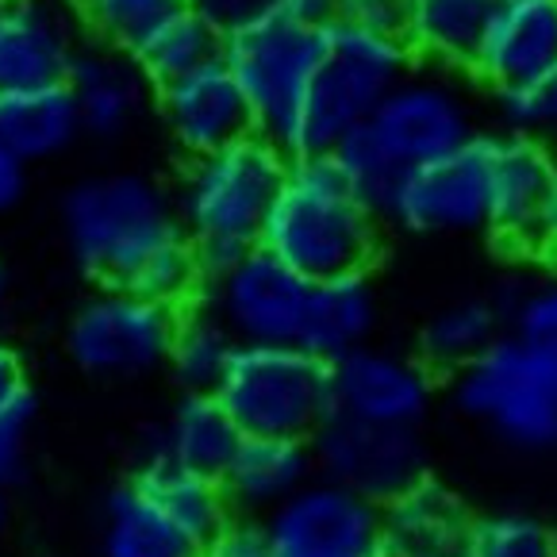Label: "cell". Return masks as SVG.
Masks as SVG:
<instances>
[{
	"label": "cell",
	"mask_w": 557,
	"mask_h": 557,
	"mask_svg": "<svg viewBox=\"0 0 557 557\" xmlns=\"http://www.w3.org/2000/svg\"><path fill=\"white\" fill-rule=\"evenodd\" d=\"M476 135V100L469 85L450 70L411 66L373 115L331 150V162L381 215L408 173L454 154Z\"/></svg>",
	"instance_id": "1"
},
{
	"label": "cell",
	"mask_w": 557,
	"mask_h": 557,
	"mask_svg": "<svg viewBox=\"0 0 557 557\" xmlns=\"http://www.w3.org/2000/svg\"><path fill=\"white\" fill-rule=\"evenodd\" d=\"M66 250L85 277L104 288H132L185 243L177 205L154 177L112 170L82 177L62 200Z\"/></svg>",
	"instance_id": "2"
},
{
	"label": "cell",
	"mask_w": 557,
	"mask_h": 557,
	"mask_svg": "<svg viewBox=\"0 0 557 557\" xmlns=\"http://www.w3.org/2000/svg\"><path fill=\"white\" fill-rule=\"evenodd\" d=\"M381 243V215L327 158H288L258 246L304 281L366 273Z\"/></svg>",
	"instance_id": "3"
},
{
	"label": "cell",
	"mask_w": 557,
	"mask_h": 557,
	"mask_svg": "<svg viewBox=\"0 0 557 557\" xmlns=\"http://www.w3.org/2000/svg\"><path fill=\"white\" fill-rule=\"evenodd\" d=\"M285 170V150L255 132L189 162L173 205L205 277L258 246Z\"/></svg>",
	"instance_id": "4"
},
{
	"label": "cell",
	"mask_w": 557,
	"mask_h": 557,
	"mask_svg": "<svg viewBox=\"0 0 557 557\" xmlns=\"http://www.w3.org/2000/svg\"><path fill=\"white\" fill-rule=\"evenodd\" d=\"M411 58L396 35L327 24L285 139L288 158H327L404 82Z\"/></svg>",
	"instance_id": "5"
},
{
	"label": "cell",
	"mask_w": 557,
	"mask_h": 557,
	"mask_svg": "<svg viewBox=\"0 0 557 557\" xmlns=\"http://www.w3.org/2000/svg\"><path fill=\"white\" fill-rule=\"evenodd\" d=\"M450 400L508 450H557V346L500 331L450 377Z\"/></svg>",
	"instance_id": "6"
},
{
	"label": "cell",
	"mask_w": 557,
	"mask_h": 557,
	"mask_svg": "<svg viewBox=\"0 0 557 557\" xmlns=\"http://www.w3.org/2000/svg\"><path fill=\"white\" fill-rule=\"evenodd\" d=\"M212 396L223 404L243 438H304L308 443L323 419L335 411L331 366L300 350L296 343L238 346Z\"/></svg>",
	"instance_id": "7"
},
{
	"label": "cell",
	"mask_w": 557,
	"mask_h": 557,
	"mask_svg": "<svg viewBox=\"0 0 557 557\" xmlns=\"http://www.w3.org/2000/svg\"><path fill=\"white\" fill-rule=\"evenodd\" d=\"M315 47H320V32L281 20L273 12L246 20L220 42V62L235 77L250 108V127L262 139L277 143L281 150H285L304 85L312 74Z\"/></svg>",
	"instance_id": "8"
},
{
	"label": "cell",
	"mask_w": 557,
	"mask_h": 557,
	"mask_svg": "<svg viewBox=\"0 0 557 557\" xmlns=\"http://www.w3.org/2000/svg\"><path fill=\"white\" fill-rule=\"evenodd\" d=\"M177 308L132 288H100L77 308L66 331V350L85 373L132 381L165 366Z\"/></svg>",
	"instance_id": "9"
},
{
	"label": "cell",
	"mask_w": 557,
	"mask_h": 557,
	"mask_svg": "<svg viewBox=\"0 0 557 557\" xmlns=\"http://www.w3.org/2000/svg\"><path fill=\"white\" fill-rule=\"evenodd\" d=\"M315 476L358 492L381 508L426 476L431 450L419 426H377L331 411L312 438Z\"/></svg>",
	"instance_id": "10"
},
{
	"label": "cell",
	"mask_w": 557,
	"mask_h": 557,
	"mask_svg": "<svg viewBox=\"0 0 557 557\" xmlns=\"http://www.w3.org/2000/svg\"><path fill=\"white\" fill-rule=\"evenodd\" d=\"M308 288L312 281L255 246L231 265L208 273L200 293L238 346H281L300 335Z\"/></svg>",
	"instance_id": "11"
},
{
	"label": "cell",
	"mask_w": 557,
	"mask_h": 557,
	"mask_svg": "<svg viewBox=\"0 0 557 557\" xmlns=\"http://www.w3.org/2000/svg\"><path fill=\"white\" fill-rule=\"evenodd\" d=\"M258 523L273 557H366L381 546L377 504L323 476H312Z\"/></svg>",
	"instance_id": "12"
},
{
	"label": "cell",
	"mask_w": 557,
	"mask_h": 557,
	"mask_svg": "<svg viewBox=\"0 0 557 557\" xmlns=\"http://www.w3.org/2000/svg\"><path fill=\"white\" fill-rule=\"evenodd\" d=\"M484 170L488 135H476L461 150L408 173L381 208V220L408 235H473L484 231Z\"/></svg>",
	"instance_id": "13"
},
{
	"label": "cell",
	"mask_w": 557,
	"mask_h": 557,
	"mask_svg": "<svg viewBox=\"0 0 557 557\" xmlns=\"http://www.w3.org/2000/svg\"><path fill=\"white\" fill-rule=\"evenodd\" d=\"M331 404L361 423L423 426L435 404V373L411 354L369 343L331 366Z\"/></svg>",
	"instance_id": "14"
},
{
	"label": "cell",
	"mask_w": 557,
	"mask_h": 557,
	"mask_svg": "<svg viewBox=\"0 0 557 557\" xmlns=\"http://www.w3.org/2000/svg\"><path fill=\"white\" fill-rule=\"evenodd\" d=\"M82 50L74 0H0V92L66 82Z\"/></svg>",
	"instance_id": "15"
},
{
	"label": "cell",
	"mask_w": 557,
	"mask_h": 557,
	"mask_svg": "<svg viewBox=\"0 0 557 557\" xmlns=\"http://www.w3.org/2000/svg\"><path fill=\"white\" fill-rule=\"evenodd\" d=\"M554 147L516 132H488L484 231L511 250H539Z\"/></svg>",
	"instance_id": "16"
},
{
	"label": "cell",
	"mask_w": 557,
	"mask_h": 557,
	"mask_svg": "<svg viewBox=\"0 0 557 557\" xmlns=\"http://www.w3.org/2000/svg\"><path fill=\"white\" fill-rule=\"evenodd\" d=\"M557 66V0H492L476 42L473 74L484 89L508 92Z\"/></svg>",
	"instance_id": "17"
},
{
	"label": "cell",
	"mask_w": 557,
	"mask_h": 557,
	"mask_svg": "<svg viewBox=\"0 0 557 557\" xmlns=\"http://www.w3.org/2000/svg\"><path fill=\"white\" fill-rule=\"evenodd\" d=\"M158 112H162L165 135L173 147L189 158H205L227 143L250 135V108L238 92L235 77L227 74L220 58L193 74L158 89Z\"/></svg>",
	"instance_id": "18"
},
{
	"label": "cell",
	"mask_w": 557,
	"mask_h": 557,
	"mask_svg": "<svg viewBox=\"0 0 557 557\" xmlns=\"http://www.w3.org/2000/svg\"><path fill=\"white\" fill-rule=\"evenodd\" d=\"M66 85L74 92L77 115H82V135L89 139H123L147 112L150 82L127 58V50L85 42Z\"/></svg>",
	"instance_id": "19"
},
{
	"label": "cell",
	"mask_w": 557,
	"mask_h": 557,
	"mask_svg": "<svg viewBox=\"0 0 557 557\" xmlns=\"http://www.w3.org/2000/svg\"><path fill=\"white\" fill-rule=\"evenodd\" d=\"M469 523L473 516L458 492L426 473L381 504V546L393 557H461Z\"/></svg>",
	"instance_id": "20"
},
{
	"label": "cell",
	"mask_w": 557,
	"mask_h": 557,
	"mask_svg": "<svg viewBox=\"0 0 557 557\" xmlns=\"http://www.w3.org/2000/svg\"><path fill=\"white\" fill-rule=\"evenodd\" d=\"M381 327V296L369 273H343V277L312 281L304 323L296 346L312 358L335 366L338 358L373 343Z\"/></svg>",
	"instance_id": "21"
},
{
	"label": "cell",
	"mask_w": 557,
	"mask_h": 557,
	"mask_svg": "<svg viewBox=\"0 0 557 557\" xmlns=\"http://www.w3.org/2000/svg\"><path fill=\"white\" fill-rule=\"evenodd\" d=\"M315 476L312 446L304 438H243L220 473L231 516L262 519Z\"/></svg>",
	"instance_id": "22"
},
{
	"label": "cell",
	"mask_w": 557,
	"mask_h": 557,
	"mask_svg": "<svg viewBox=\"0 0 557 557\" xmlns=\"http://www.w3.org/2000/svg\"><path fill=\"white\" fill-rule=\"evenodd\" d=\"M492 0H404L396 39L431 70H469L488 24Z\"/></svg>",
	"instance_id": "23"
},
{
	"label": "cell",
	"mask_w": 557,
	"mask_h": 557,
	"mask_svg": "<svg viewBox=\"0 0 557 557\" xmlns=\"http://www.w3.org/2000/svg\"><path fill=\"white\" fill-rule=\"evenodd\" d=\"M82 139V115L66 82L0 92V143L20 162H50Z\"/></svg>",
	"instance_id": "24"
},
{
	"label": "cell",
	"mask_w": 557,
	"mask_h": 557,
	"mask_svg": "<svg viewBox=\"0 0 557 557\" xmlns=\"http://www.w3.org/2000/svg\"><path fill=\"white\" fill-rule=\"evenodd\" d=\"M238 443H243L238 426L231 423V416L212 393H181L177 408L170 411V419L158 431L154 458L220 481Z\"/></svg>",
	"instance_id": "25"
},
{
	"label": "cell",
	"mask_w": 557,
	"mask_h": 557,
	"mask_svg": "<svg viewBox=\"0 0 557 557\" xmlns=\"http://www.w3.org/2000/svg\"><path fill=\"white\" fill-rule=\"evenodd\" d=\"M197 542L181 531L139 484L112 492L100 519V557H197Z\"/></svg>",
	"instance_id": "26"
},
{
	"label": "cell",
	"mask_w": 557,
	"mask_h": 557,
	"mask_svg": "<svg viewBox=\"0 0 557 557\" xmlns=\"http://www.w3.org/2000/svg\"><path fill=\"white\" fill-rule=\"evenodd\" d=\"M220 42L223 35L208 24L205 16L189 9V4H181V9L165 12L162 20L147 27L139 39L127 47V58H132L139 74L147 77L150 85H170L177 77L193 74V70L208 66L220 58Z\"/></svg>",
	"instance_id": "27"
},
{
	"label": "cell",
	"mask_w": 557,
	"mask_h": 557,
	"mask_svg": "<svg viewBox=\"0 0 557 557\" xmlns=\"http://www.w3.org/2000/svg\"><path fill=\"white\" fill-rule=\"evenodd\" d=\"M504 312L492 296H461L443 304L419 331V361L431 373H458L469 361H476L500 335Z\"/></svg>",
	"instance_id": "28"
},
{
	"label": "cell",
	"mask_w": 557,
	"mask_h": 557,
	"mask_svg": "<svg viewBox=\"0 0 557 557\" xmlns=\"http://www.w3.org/2000/svg\"><path fill=\"white\" fill-rule=\"evenodd\" d=\"M135 484H139L150 500H154L181 531L189 534L197 546H205L220 527L231 523V504L215 476H200L181 466H170V461H162V458H150L147 466H143V473L135 476Z\"/></svg>",
	"instance_id": "29"
},
{
	"label": "cell",
	"mask_w": 557,
	"mask_h": 557,
	"mask_svg": "<svg viewBox=\"0 0 557 557\" xmlns=\"http://www.w3.org/2000/svg\"><path fill=\"white\" fill-rule=\"evenodd\" d=\"M235 350H238L235 335L200 300L177 312L170 350H165V369L173 373L181 393H215V385L227 373Z\"/></svg>",
	"instance_id": "30"
},
{
	"label": "cell",
	"mask_w": 557,
	"mask_h": 557,
	"mask_svg": "<svg viewBox=\"0 0 557 557\" xmlns=\"http://www.w3.org/2000/svg\"><path fill=\"white\" fill-rule=\"evenodd\" d=\"M461 557H554V523L519 508L484 511L469 523Z\"/></svg>",
	"instance_id": "31"
},
{
	"label": "cell",
	"mask_w": 557,
	"mask_h": 557,
	"mask_svg": "<svg viewBox=\"0 0 557 557\" xmlns=\"http://www.w3.org/2000/svg\"><path fill=\"white\" fill-rule=\"evenodd\" d=\"M496 120L500 132H516L527 139L554 143L557 139V66L519 89L496 92Z\"/></svg>",
	"instance_id": "32"
},
{
	"label": "cell",
	"mask_w": 557,
	"mask_h": 557,
	"mask_svg": "<svg viewBox=\"0 0 557 557\" xmlns=\"http://www.w3.org/2000/svg\"><path fill=\"white\" fill-rule=\"evenodd\" d=\"M85 32L97 35L104 47L127 50L154 20L181 9L185 0H74Z\"/></svg>",
	"instance_id": "33"
},
{
	"label": "cell",
	"mask_w": 557,
	"mask_h": 557,
	"mask_svg": "<svg viewBox=\"0 0 557 557\" xmlns=\"http://www.w3.org/2000/svg\"><path fill=\"white\" fill-rule=\"evenodd\" d=\"M500 304L504 327L534 343L557 346V281H531L508 296H492Z\"/></svg>",
	"instance_id": "34"
},
{
	"label": "cell",
	"mask_w": 557,
	"mask_h": 557,
	"mask_svg": "<svg viewBox=\"0 0 557 557\" xmlns=\"http://www.w3.org/2000/svg\"><path fill=\"white\" fill-rule=\"evenodd\" d=\"M32 431H35V396L20 393L16 400H9L0 408V492H4V484H12L24 473Z\"/></svg>",
	"instance_id": "35"
},
{
	"label": "cell",
	"mask_w": 557,
	"mask_h": 557,
	"mask_svg": "<svg viewBox=\"0 0 557 557\" xmlns=\"http://www.w3.org/2000/svg\"><path fill=\"white\" fill-rule=\"evenodd\" d=\"M197 557H273V546L258 519L231 516V523L220 527V531L197 549Z\"/></svg>",
	"instance_id": "36"
},
{
	"label": "cell",
	"mask_w": 557,
	"mask_h": 557,
	"mask_svg": "<svg viewBox=\"0 0 557 557\" xmlns=\"http://www.w3.org/2000/svg\"><path fill=\"white\" fill-rule=\"evenodd\" d=\"M400 4L404 0H338L335 24L358 27V32L396 35V27H400Z\"/></svg>",
	"instance_id": "37"
},
{
	"label": "cell",
	"mask_w": 557,
	"mask_h": 557,
	"mask_svg": "<svg viewBox=\"0 0 557 557\" xmlns=\"http://www.w3.org/2000/svg\"><path fill=\"white\" fill-rule=\"evenodd\" d=\"M185 4H189L197 16H205L220 35L235 32L246 20L270 12V0H185Z\"/></svg>",
	"instance_id": "38"
},
{
	"label": "cell",
	"mask_w": 557,
	"mask_h": 557,
	"mask_svg": "<svg viewBox=\"0 0 557 557\" xmlns=\"http://www.w3.org/2000/svg\"><path fill=\"white\" fill-rule=\"evenodd\" d=\"M335 4L338 0H270V12L300 27L323 32L327 24H335Z\"/></svg>",
	"instance_id": "39"
},
{
	"label": "cell",
	"mask_w": 557,
	"mask_h": 557,
	"mask_svg": "<svg viewBox=\"0 0 557 557\" xmlns=\"http://www.w3.org/2000/svg\"><path fill=\"white\" fill-rule=\"evenodd\" d=\"M27 193V162H20L4 143H0V215H9L12 208L24 200Z\"/></svg>",
	"instance_id": "40"
},
{
	"label": "cell",
	"mask_w": 557,
	"mask_h": 557,
	"mask_svg": "<svg viewBox=\"0 0 557 557\" xmlns=\"http://www.w3.org/2000/svg\"><path fill=\"white\" fill-rule=\"evenodd\" d=\"M20 393H27L24 366H20L16 350H12V346L0 338V408H4L9 400H16Z\"/></svg>",
	"instance_id": "41"
},
{
	"label": "cell",
	"mask_w": 557,
	"mask_h": 557,
	"mask_svg": "<svg viewBox=\"0 0 557 557\" xmlns=\"http://www.w3.org/2000/svg\"><path fill=\"white\" fill-rule=\"evenodd\" d=\"M539 250H557V154H554V170H549V185H546V205H542V227H539Z\"/></svg>",
	"instance_id": "42"
},
{
	"label": "cell",
	"mask_w": 557,
	"mask_h": 557,
	"mask_svg": "<svg viewBox=\"0 0 557 557\" xmlns=\"http://www.w3.org/2000/svg\"><path fill=\"white\" fill-rule=\"evenodd\" d=\"M9 296H12V277L4 270V262H0V315L9 312Z\"/></svg>",
	"instance_id": "43"
},
{
	"label": "cell",
	"mask_w": 557,
	"mask_h": 557,
	"mask_svg": "<svg viewBox=\"0 0 557 557\" xmlns=\"http://www.w3.org/2000/svg\"><path fill=\"white\" fill-rule=\"evenodd\" d=\"M366 557H393V554H388V549L385 546H373V549H369V554Z\"/></svg>",
	"instance_id": "44"
},
{
	"label": "cell",
	"mask_w": 557,
	"mask_h": 557,
	"mask_svg": "<svg viewBox=\"0 0 557 557\" xmlns=\"http://www.w3.org/2000/svg\"><path fill=\"white\" fill-rule=\"evenodd\" d=\"M0 531H4V496H0Z\"/></svg>",
	"instance_id": "45"
},
{
	"label": "cell",
	"mask_w": 557,
	"mask_h": 557,
	"mask_svg": "<svg viewBox=\"0 0 557 557\" xmlns=\"http://www.w3.org/2000/svg\"><path fill=\"white\" fill-rule=\"evenodd\" d=\"M554 557H557V523H554Z\"/></svg>",
	"instance_id": "46"
},
{
	"label": "cell",
	"mask_w": 557,
	"mask_h": 557,
	"mask_svg": "<svg viewBox=\"0 0 557 557\" xmlns=\"http://www.w3.org/2000/svg\"><path fill=\"white\" fill-rule=\"evenodd\" d=\"M554 265H557V250H554Z\"/></svg>",
	"instance_id": "47"
}]
</instances>
